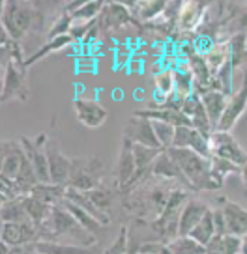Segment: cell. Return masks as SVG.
Listing matches in <instances>:
<instances>
[{
    "mask_svg": "<svg viewBox=\"0 0 247 254\" xmlns=\"http://www.w3.org/2000/svg\"><path fill=\"white\" fill-rule=\"evenodd\" d=\"M72 105L77 122L88 129H99L109 120V111L96 99L75 97Z\"/></svg>",
    "mask_w": 247,
    "mask_h": 254,
    "instance_id": "5",
    "label": "cell"
},
{
    "mask_svg": "<svg viewBox=\"0 0 247 254\" xmlns=\"http://www.w3.org/2000/svg\"><path fill=\"white\" fill-rule=\"evenodd\" d=\"M172 254H206V247L200 245L199 241L185 236V238H176L168 243Z\"/></svg>",
    "mask_w": 247,
    "mask_h": 254,
    "instance_id": "31",
    "label": "cell"
},
{
    "mask_svg": "<svg viewBox=\"0 0 247 254\" xmlns=\"http://www.w3.org/2000/svg\"><path fill=\"white\" fill-rule=\"evenodd\" d=\"M60 238H70L75 245L82 247H94L96 243V236L84 230L64 206L53 207L51 217L40 226V239L43 241H58Z\"/></svg>",
    "mask_w": 247,
    "mask_h": 254,
    "instance_id": "1",
    "label": "cell"
},
{
    "mask_svg": "<svg viewBox=\"0 0 247 254\" xmlns=\"http://www.w3.org/2000/svg\"><path fill=\"white\" fill-rule=\"evenodd\" d=\"M47 157H49V170H51V183L68 187L70 176H72L73 159H70L66 153H62V150L58 148L56 140H49Z\"/></svg>",
    "mask_w": 247,
    "mask_h": 254,
    "instance_id": "8",
    "label": "cell"
},
{
    "mask_svg": "<svg viewBox=\"0 0 247 254\" xmlns=\"http://www.w3.org/2000/svg\"><path fill=\"white\" fill-rule=\"evenodd\" d=\"M206 254H225V234H215L206 245Z\"/></svg>",
    "mask_w": 247,
    "mask_h": 254,
    "instance_id": "38",
    "label": "cell"
},
{
    "mask_svg": "<svg viewBox=\"0 0 247 254\" xmlns=\"http://www.w3.org/2000/svg\"><path fill=\"white\" fill-rule=\"evenodd\" d=\"M68 6H72V8L66 9V11L73 17L75 23H96L99 15L103 13L107 2H103V0H88V2H82V4L72 2Z\"/></svg>",
    "mask_w": 247,
    "mask_h": 254,
    "instance_id": "17",
    "label": "cell"
},
{
    "mask_svg": "<svg viewBox=\"0 0 247 254\" xmlns=\"http://www.w3.org/2000/svg\"><path fill=\"white\" fill-rule=\"evenodd\" d=\"M193 127H176V135H174V146L172 148H187L189 138H191Z\"/></svg>",
    "mask_w": 247,
    "mask_h": 254,
    "instance_id": "37",
    "label": "cell"
},
{
    "mask_svg": "<svg viewBox=\"0 0 247 254\" xmlns=\"http://www.w3.org/2000/svg\"><path fill=\"white\" fill-rule=\"evenodd\" d=\"M210 163H212V170H214L215 174L221 176V178H227V176L231 174H240V167L232 165V163L225 161V159L210 157Z\"/></svg>",
    "mask_w": 247,
    "mask_h": 254,
    "instance_id": "36",
    "label": "cell"
},
{
    "mask_svg": "<svg viewBox=\"0 0 247 254\" xmlns=\"http://www.w3.org/2000/svg\"><path fill=\"white\" fill-rule=\"evenodd\" d=\"M204 58H206L208 67H210L212 75H217L227 64H231V47H229V41H215V45L210 49L208 55H204Z\"/></svg>",
    "mask_w": 247,
    "mask_h": 254,
    "instance_id": "23",
    "label": "cell"
},
{
    "mask_svg": "<svg viewBox=\"0 0 247 254\" xmlns=\"http://www.w3.org/2000/svg\"><path fill=\"white\" fill-rule=\"evenodd\" d=\"M214 224H215V234H227V222H225V215L221 207L214 209Z\"/></svg>",
    "mask_w": 247,
    "mask_h": 254,
    "instance_id": "39",
    "label": "cell"
},
{
    "mask_svg": "<svg viewBox=\"0 0 247 254\" xmlns=\"http://www.w3.org/2000/svg\"><path fill=\"white\" fill-rule=\"evenodd\" d=\"M28 161L21 140H4L2 142V176L8 180H17L23 167Z\"/></svg>",
    "mask_w": 247,
    "mask_h": 254,
    "instance_id": "7",
    "label": "cell"
},
{
    "mask_svg": "<svg viewBox=\"0 0 247 254\" xmlns=\"http://www.w3.org/2000/svg\"><path fill=\"white\" fill-rule=\"evenodd\" d=\"M36 251L43 254H97V247H82L64 241H36Z\"/></svg>",
    "mask_w": 247,
    "mask_h": 254,
    "instance_id": "20",
    "label": "cell"
},
{
    "mask_svg": "<svg viewBox=\"0 0 247 254\" xmlns=\"http://www.w3.org/2000/svg\"><path fill=\"white\" fill-rule=\"evenodd\" d=\"M23 204H24L26 213H28L30 222H34L38 228H40L41 224L51 217V213H53V207L47 206V204H43V202H40L38 198H34L32 194H26V196L23 198Z\"/></svg>",
    "mask_w": 247,
    "mask_h": 254,
    "instance_id": "25",
    "label": "cell"
},
{
    "mask_svg": "<svg viewBox=\"0 0 247 254\" xmlns=\"http://www.w3.org/2000/svg\"><path fill=\"white\" fill-rule=\"evenodd\" d=\"M152 126H154V133H156V138L160 142L161 150H170L174 146L176 127L165 124V122H156V120H152Z\"/></svg>",
    "mask_w": 247,
    "mask_h": 254,
    "instance_id": "32",
    "label": "cell"
},
{
    "mask_svg": "<svg viewBox=\"0 0 247 254\" xmlns=\"http://www.w3.org/2000/svg\"><path fill=\"white\" fill-rule=\"evenodd\" d=\"M168 8V2L163 0H148V2H139V19L143 23H150L154 19H158L160 15H163Z\"/></svg>",
    "mask_w": 247,
    "mask_h": 254,
    "instance_id": "30",
    "label": "cell"
},
{
    "mask_svg": "<svg viewBox=\"0 0 247 254\" xmlns=\"http://www.w3.org/2000/svg\"><path fill=\"white\" fill-rule=\"evenodd\" d=\"M36 254H43V253H36Z\"/></svg>",
    "mask_w": 247,
    "mask_h": 254,
    "instance_id": "43",
    "label": "cell"
},
{
    "mask_svg": "<svg viewBox=\"0 0 247 254\" xmlns=\"http://www.w3.org/2000/svg\"><path fill=\"white\" fill-rule=\"evenodd\" d=\"M215 236V224H214V209L210 207L206 211V215L202 217V221L193 228V232L189 234V238H193L195 241H199L200 245L206 247L210 243V239Z\"/></svg>",
    "mask_w": 247,
    "mask_h": 254,
    "instance_id": "27",
    "label": "cell"
},
{
    "mask_svg": "<svg viewBox=\"0 0 247 254\" xmlns=\"http://www.w3.org/2000/svg\"><path fill=\"white\" fill-rule=\"evenodd\" d=\"M154 95L170 97L176 94V77L174 69H161L158 75H154Z\"/></svg>",
    "mask_w": 247,
    "mask_h": 254,
    "instance_id": "28",
    "label": "cell"
},
{
    "mask_svg": "<svg viewBox=\"0 0 247 254\" xmlns=\"http://www.w3.org/2000/svg\"><path fill=\"white\" fill-rule=\"evenodd\" d=\"M88 196H90V200L96 204L97 209H101L105 213V209H109L112 204V192L109 189H101V185L97 187V189L90 190V192H86Z\"/></svg>",
    "mask_w": 247,
    "mask_h": 254,
    "instance_id": "35",
    "label": "cell"
},
{
    "mask_svg": "<svg viewBox=\"0 0 247 254\" xmlns=\"http://www.w3.org/2000/svg\"><path fill=\"white\" fill-rule=\"evenodd\" d=\"M242 254H247V236L242 238Z\"/></svg>",
    "mask_w": 247,
    "mask_h": 254,
    "instance_id": "42",
    "label": "cell"
},
{
    "mask_svg": "<svg viewBox=\"0 0 247 254\" xmlns=\"http://www.w3.org/2000/svg\"><path fill=\"white\" fill-rule=\"evenodd\" d=\"M135 116L156 120V122H165V124H170L174 127H193L191 120L187 118L182 111H174V109H152V107H148V109L135 111Z\"/></svg>",
    "mask_w": 247,
    "mask_h": 254,
    "instance_id": "16",
    "label": "cell"
},
{
    "mask_svg": "<svg viewBox=\"0 0 247 254\" xmlns=\"http://www.w3.org/2000/svg\"><path fill=\"white\" fill-rule=\"evenodd\" d=\"M72 26H73V17L64 9L60 15L56 17L53 26H51V30H49V34H47V41L55 40V38H60V36H68V34L72 32Z\"/></svg>",
    "mask_w": 247,
    "mask_h": 254,
    "instance_id": "33",
    "label": "cell"
},
{
    "mask_svg": "<svg viewBox=\"0 0 247 254\" xmlns=\"http://www.w3.org/2000/svg\"><path fill=\"white\" fill-rule=\"evenodd\" d=\"M103 165L97 157H81L73 159L72 176L68 187L81 192H90L99 187Z\"/></svg>",
    "mask_w": 247,
    "mask_h": 254,
    "instance_id": "3",
    "label": "cell"
},
{
    "mask_svg": "<svg viewBox=\"0 0 247 254\" xmlns=\"http://www.w3.org/2000/svg\"><path fill=\"white\" fill-rule=\"evenodd\" d=\"M208 144H210V157L225 159V161H229L240 168L247 163V151L240 146V142L232 136V133L214 131L208 136Z\"/></svg>",
    "mask_w": 247,
    "mask_h": 254,
    "instance_id": "4",
    "label": "cell"
},
{
    "mask_svg": "<svg viewBox=\"0 0 247 254\" xmlns=\"http://www.w3.org/2000/svg\"><path fill=\"white\" fill-rule=\"evenodd\" d=\"M210 4L206 2H197V0H187L182 2L180 8H178V17H176V23L178 28L182 32H193L197 30L200 24L204 23V15H206Z\"/></svg>",
    "mask_w": 247,
    "mask_h": 254,
    "instance_id": "11",
    "label": "cell"
},
{
    "mask_svg": "<svg viewBox=\"0 0 247 254\" xmlns=\"http://www.w3.org/2000/svg\"><path fill=\"white\" fill-rule=\"evenodd\" d=\"M60 206H64L70 213L73 215V219L79 222L81 226L84 228V230H88L90 234H94V236H99L101 234V230L105 228L103 222H99L94 217L92 213H88L86 209H82L81 206H77V204H73V202H70V200H64Z\"/></svg>",
    "mask_w": 247,
    "mask_h": 254,
    "instance_id": "21",
    "label": "cell"
},
{
    "mask_svg": "<svg viewBox=\"0 0 247 254\" xmlns=\"http://www.w3.org/2000/svg\"><path fill=\"white\" fill-rule=\"evenodd\" d=\"M99 17H101V23H97L99 28H116L133 21L129 9L126 8V2H107L103 13Z\"/></svg>",
    "mask_w": 247,
    "mask_h": 254,
    "instance_id": "18",
    "label": "cell"
},
{
    "mask_svg": "<svg viewBox=\"0 0 247 254\" xmlns=\"http://www.w3.org/2000/svg\"><path fill=\"white\" fill-rule=\"evenodd\" d=\"M229 47H231L232 71L236 75L247 60V36L246 34H232L231 40H229Z\"/></svg>",
    "mask_w": 247,
    "mask_h": 254,
    "instance_id": "24",
    "label": "cell"
},
{
    "mask_svg": "<svg viewBox=\"0 0 247 254\" xmlns=\"http://www.w3.org/2000/svg\"><path fill=\"white\" fill-rule=\"evenodd\" d=\"M40 241V228L34 222H2V243L8 247Z\"/></svg>",
    "mask_w": 247,
    "mask_h": 254,
    "instance_id": "6",
    "label": "cell"
},
{
    "mask_svg": "<svg viewBox=\"0 0 247 254\" xmlns=\"http://www.w3.org/2000/svg\"><path fill=\"white\" fill-rule=\"evenodd\" d=\"M210 209V206L202 204L199 200H189L182 209L180 215V224H178V236L185 238L193 232V228L202 221V217L206 215V211Z\"/></svg>",
    "mask_w": 247,
    "mask_h": 254,
    "instance_id": "14",
    "label": "cell"
},
{
    "mask_svg": "<svg viewBox=\"0 0 247 254\" xmlns=\"http://www.w3.org/2000/svg\"><path fill=\"white\" fill-rule=\"evenodd\" d=\"M200 99H202V105L210 116L212 126L217 129L219 122L223 118L225 109H227V103H229V95H225L223 92H217V90H208L206 94L200 95Z\"/></svg>",
    "mask_w": 247,
    "mask_h": 254,
    "instance_id": "19",
    "label": "cell"
},
{
    "mask_svg": "<svg viewBox=\"0 0 247 254\" xmlns=\"http://www.w3.org/2000/svg\"><path fill=\"white\" fill-rule=\"evenodd\" d=\"M72 43H75V40H73L72 36L68 34V36H60V38H55V40H49L45 41L43 45H41L36 53H32V55L28 56L26 60H24V65L26 67H30L32 64L40 62L41 58H45V56L53 55V53H56V51H64V49H68Z\"/></svg>",
    "mask_w": 247,
    "mask_h": 254,
    "instance_id": "22",
    "label": "cell"
},
{
    "mask_svg": "<svg viewBox=\"0 0 247 254\" xmlns=\"http://www.w3.org/2000/svg\"><path fill=\"white\" fill-rule=\"evenodd\" d=\"M160 148H150V146H143V144H133V155H135V165H137V174H141L144 170L152 168L156 163V159L161 155Z\"/></svg>",
    "mask_w": 247,
    "mask_h": 254,
    "instance_id": "26",
    "label": "cell"
},
{
    "mask_svg": "<svg viewBox=\"0 0 247 254\" xmlns=\"http://www.w3.org/2000/svg\"><path fill=\"white\" fill-rule=\"evenodd\" d=\"M223 215H225V222H227V234L231 236H238V238H244L247 236V209L246 207L234 204L231 200H223Z\"/></svg>",
    "mask_w": 247,
    "mask_h": 254,
    "instance_id": "13",
    "label": "cell"
},
{
    "mask_svg": "<svg viewBox=\"0 0 247 254\" xmlns=\"http://www.w3.org/2000/svg\"><path fill=\"white\" fill-rule=\"evenodd\" d=\"M129 253V232L128 226H122L118 236L112 239V243L105 249L103 254H128Z\"/></svg>",
    "mask_w": 247,
    "mask_h": 254,
    "instance_id": "34",
    "label": "cell"
},
{
    "mask_svg": "<svg viewBox=\"0 0 247 254\" xmlns=\"http://www.w3.org/2000/svg\"><path fill=\"white\" fill-rule=\"evenodd\" d=\"M23 198L2 204V222H30L28 213L24 209Z\"/></svg>",
    "mask_w": 247,
    "mask_h": 254,
    "instance_id": "29",
    "label": "cell"
},
{
    "mask_svg": "<svg viewBox=\"0 0 247 254\" xmlns=\"http://www.w3.org/2000/svg\"><path fill=\"white\" fill-rule=\"evenodd\" d=\"M124 136L129 138L133 144H143V146H150V148H160L161 146L156 138V133H154V126H152V120L148 118H141V116H135L128 120V124L124 127Z\"/></svg>",
    "mask_w": 247,
    "mask_h": 254,
    "instance_id": "10",
    "label": "cell"
},
{
    "mask_svg": "<svg viewBox=\"0 0 247 254\" xmlns=\"http://www.w3.org/2000/svg\"><path fill=\"white\" fill-rule=\"evenodd\" d=\"M240 178H242V182H244V187H246V192H247V163L242 168H240Z\"/></svg>",
    "mask_w": 247,
    "mask_h": 254,
    "instance_id": "41",
    "label": "cell"
},
{
    "mask_svg": "<svg viewBox=\"0 0 247 254\" xmlns=\"http://www.w3.org/2000/svg\"><path fill=\"white\" fill-rule=\"evenodd\" d=\"M137 176V165L135 155H133V142L122 136V144H120L118 161H116V182L120 187H126L133 178Z\"/></svg>",
    "mask_w": 247,
    "mask_h": 254,
    "instance_id": "12",
    "label": "cell"
},
{
    "mask_svg": "<svg viewBox=\"0 0 247 254\" xmlns=\"http://www.w3.org/2000/svg\"><path fill=\"white\" fill-rule=\"evenodd\" d=\"M247 111V82L242 84V86L234 92V94L229 97V103H227V109L223 112V118L219 122V126L215 131H223V133H232V129L236 127L242 116L246 114Z\"/></svg>",
    "mask_w": 247,
    "mask_h": 254,
    "instance_id": "9",
    "label": "cell"
},
{
    "mask_svg": "<svg viewBox=\"0 0 247 254\" xmlns=\"http://www.w3.org/2000/svg\"><path fill=\"white\" fill-rule=\"evenodd\" d=\"M234 23H236V32L234 34H246L247 36V9L240 13Z\"/></svg>",
    "mask_w": 247,
    "mask_h": 254,
    "instance_id": "40",
    "label": "cell"
},
{
    "mask_svg": "<svg viewBox=\"0 0 247 254\" xmlns=\"http://www.w3.org/2000/svg\"><path fill=\"white\" fill-rule=\"evenodd\" d=\"M41 21H43V15L32 2L6 0L2 4V30L19 45Z\"/></svg>",
    "mask_w": 247,
    "mask_h": 254,
    "instance_id": "2",
    "label": "cell"
},
{
    "mask_svg": "<svg viewBox=\"0 0 247 254\" xmlns=\"http://www.w3.org/2000/svg\"><path fill=\"white\" fill-rule=\"evenodd\" d=\"M150 172L154 176H160V178H165V180H176V182L183 183L185 187H189L191 189V185H189V182L185 180V176H183V172L180 170V167L176 165V161L172 157H170V153H168L167 150L161 151V155L158 159H156V163L152 165Z\"/></svg>",
    "mask_w": 247,
    "mask_h": 254,
    "instance_id": "15",
    "label": "cell"
}]
</instances>
